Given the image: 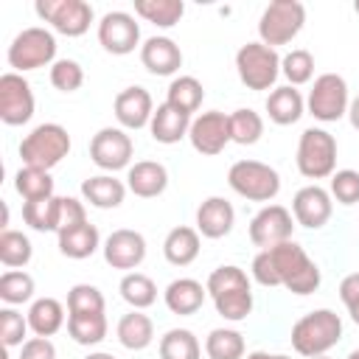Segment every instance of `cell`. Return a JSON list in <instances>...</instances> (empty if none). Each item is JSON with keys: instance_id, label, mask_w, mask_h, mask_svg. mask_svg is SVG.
<instances>
[{"instance_id": "1", "label": "cell", "mask_w": 359, "mask_h": 359, "mask_svg": "<svg viewBox=\"0 0 359 359\" xmlns=\"http://www.w3.org/2000/svg\"><path fill=\"white\" fill-rule=\"evenodd\" d=\"M208 294L216 306V311L230 320V323H241L247 320V314L252 311V289H250V278L244 269L224 264L216 266L208 275Z\"/></svg>"}, {"instance_id": "2", "label": "cell", "mask_w": 359, "mask_h": 359, "mask_svg": "<svg viewBox=\"0 0 359 359\" xmlns=\"http://www.w3.org/2000/svg\"><path fill=\"white\" fill-rule=\"evenodd\" d=\"M339 339H342V320L331 309H314L292 325V348L306 359L325 356Z\"/></svg>"}, {"instance_id": "3", "label": "cell", "mask_w": 359, "mask_h": 359, "mask_svg": "<svg viewBox=\"0 0 359 359\" xmlns=\"http://www.w3.org/2000/svg\"><path fill=\"white\" fill-rule=\"evenodd\" d=\"M269 255L275 261L280 286H286L292 294H311L320 289V266L309 258V252L292 238L278 247H269Z\"/></svg>"}, {"instance_id": "4", "label": "cell", "mask_w": 359, "mask_h": 359, "mask_svg": "<svg viewBox=\"0 0 359 359\" xmlns=\"http://www.w3.org/2000/svg\"><path fill=\"white\" fill-rule=\"evenodd\" d=\"M67 154H70V135L62 123H39L20 143L22 163L31 168H42V171H50Z\"/></svg>"}, {"instance_id": "5", "label": "cell", "mask_w": 359, "mask_h": 359, "mask_svg": "<svg viewBox=\"0 0 359 359\" xmlns=\"http://www.w3.org/2000/svg\"><path fill=\"white\" fill-rule=\"evenodd\" d=\"M337 168V140L320 126L303 129L297 140V171L306 180H325Z\"/></svg>"}, {"instance_id": "6", "label": "cell", "mask_w": 359, "mask_h": 359, "mask_svg": "<svg viewBox=\"0 0 359 359\" xmlns=\"http://www.w3.org/2000/svg\"><path fill=\"white\" fill-rule=\"evenodd\" d=\"M230 188L250 202H272L280 191V174L261 160H238L227 171Z\"/></svg>"}, {"instance_id": "7", "label": "cell", "mask_w": 359, "mask_h": 359, "mask_svg": "<svg viewBox=\"0 0 359 359\" xmlns=\"http://www.w3.org/2000/svg\"><path fill=\"white\" fill-rule=\"evenodd\" d=\"M303 22H306V8L300 0H272L258 20V36L269 48L289 45L303 31Z\"/></svg>"}, {"instance_id": "8", "label": "cell", "mask_w": 359, "mask_h": 359, "mask_svg": "<svg viewBox=\"0 0 359 359\" xmlns=\"http://www.w3.org/2000/svg\"><path fill=\"white\" fill-rule=\"evenodd\" d=\"M236 70L247 90H269L280 76V56L264 42H247L236 53Z\"/></svg>"}, {"instance_id": "9", "label": "cell", "mask_w": 359, "mask_h": 359, "mask_svg": "<svg viewBox=\"0 0 359 359\" xmlns=\"http://www.w3.org/2000/svg\"><path fill=\"white\" fill-rule=\"evenodd\" d=\"M6 56H8V65L14 67V73L39 70V67L53 62V56H56V36L48 28H39V25L22 28L11 39Z\"/></svg>"}, {"instance_id": "10", "label": "cell", "mask_w": 359, "mask_h": 359, "mask_svg": "<svg viewBox=\"0 0 359 359\" xmlns=\"http://www.w3.org/2000/svg\"><path fill=\"white\" fill-rule=\"evenodd\" d=\"M348 104H351L348 101V84L339 73L317 76L311 90H309V98H306L309 115H314L323 123H334L342 115H348Z\"/></svg>"}, {"instance_id": "11", "label": "cell", "mask_w": 359, "mask_h": 359, "mask_svg": "<svg viewBox=\"0 0 359 359\" xmlns=\"http://www.w3.org/2000/svg\"><path fill=\"white\" fill-rule=\"evenodd\" d=\"M36 14L65 36L87 34L93 22V6L84 0H36Z\"/></svg>"}, {"instance_id": "12", "label": "cell", "mask_w": 359, "mask_h": 359, "mask_svg": "<svg viewBox=\"0 0 359 359\" xmlns=\"http://www.w3.org/2000/svg\"><path fill=\"white\" fill-rule=\"evenodd\" d=\"M132 154H135V143L132 137L118 129V126H104L93 135L90 140V157L98 168L104 171H121V168H129L132 163Z\"/></svg>"}, {"instance_id": "13", "label": "cell", "mask_w": 359, "mask_h": 359, "mask_svg": "<svg viewBox=\"0 0 359 359\" xmlns=\"http://www.w3.org/2000/svg\"><path fill=\"white\" fill-rule=\"evenodd\" d=\"M292 230H294L292 210H286L283 205H264L250 222V241L261 250H269L283 241H292Z\"/></svg>"}, {"instance_id": "14", "label": "cell", "mask_w": 359, "mask_h": 359, "mask_svg": "<svg viewBox=\"0 0 359 359\" xmlns=\"http://www.w3.org/2000/svg\"><path fill=\"white\" fill-rule=\"evenodd\" d=\"M34 115V93L22 73L0 76V121L6 126H22Z\"/></svg>"}, {"instance_id": "15", "label": "cell", "mask_w": 359, "mask_h": 359, "mask_svg": "<svg viewBox=\"0 0 359 359\" xmlns=\"http://www.w3.org/2000/svg\"><path fill=\"white\" fill-rule=\"evenodd\" d=\"M188 140L205 157H213V154L224 151V146L233 140V135H230V115H224L219 109H208V112L196 115L191 121Z\"/></svg>"}, {"instance_id": "16", "label": "cell", "mask_w": 359, "mask_h": 359, "mask_svg": "<svg viewBox=\"0 0 359 359\" xmlns=\"http://www.w3.org/2000/svg\"><path fill=\"white\" fill-rule=\"evenodd\" d=\"M98 42L107 53L126 56L140 45V25L126 11H107L98 22Z\"/></svg>"}, {"instance_id": "17", "label": "cell", "mask_w": 359, "mask_h": 359, "mask_svg": "<svg viewBox=\"0 0 359 359\" xmlns=\"http://www.w3.org/2000/svg\"><path fill=\"white\" fill-rule=\"evenodd\" d=\"M101 250H104V261L112 269H137L146 258V238L137 230L121 227L107 236Z\"/></svg>"}, {"instance_id": "18", "label": "cell", "mask_w": 359, "mask_h": 359, "mask_svg": "<svg viewBox=\"0 0 359 359\" xmlns=\"http://www.w3.org/2000/svg\"><path fill=\"white\" fill-rule=\"evenodd\" d=\"M331 210H334L331 194L325 188H320L317 182L300 188L294 194V199H292V216H294V222L300 227H309V230L323 227L331 219Z\"/></svg>"}, {"instance_id": "19", "label": "cell", "mask_w": 359, "mask_h": 359, "mask_svg": "<svg viewBox=\"0 0 359 359\" xmlns=\"http://www.w3.org/2000/svg\"><path fill=\"white\" fill-rule=\"evenodd\" d=\"M115 118L123 129H143L151 123V115H154V101L149 95L146 87H126L115 95Z\"/></svg>"}, {"instance_id": "20", "label": "cell", "mask_w": 359, "mask_h": 359, "mask_svg": "<svg viewBox=\"0 0 359 359\" xmlns=\"http://www.w3.org/2000/svg\"><path fill=\"white\" fill-rule=\"evenodd\" d=\"M140 62L151 76H174L182 67V50L171 36H149L140 45Z\"/></svg>"}, {"instance_id": "21", "label": "cell", "mask_w": 359, "mask_h": 359, "mask_svg": "<svg viewBox=\"0 0 359 359\" xmlns=\"http://www.w3.org/2000/svg\"><path fill=\"white\" fill-rule=\"evenodd\" d=\"M236 210L224 196H208L196 208V230L205 238H224L233 230Z\"/></svg>"}, {"instance_id": "22", "label": "cell", "mask_w": 359, "mask_h": 359, "mask_svg": "<svg viewBox=\"0 0 359 359\" xmlns=\"http://www.w3.org/2000/svg\"><path fill=\"white\" fill-rule=\"evenodd\" d=\"M126 188L140 199H154L168 188V171L157 160H140L126 171Z\"/></svg>"}, {"instance_id": "23", "label": "cell", "mask_w": 359, "mask_h": 359, "mask_svg": "<svg viewBox=\"0 0 359 359\" xmlns=\"http://www.w3.org/2000/svg\"><path fill=\"white\" fill-rule=\"evenodd\" d=\"M205 294H208V286H202L199 280L194 278H177L165 286L163 292V300L168 306L171 314H180V317H188V314H196L205 303Z\"/></svg>"}, {"instance_id": "24", "label": "cell", "mask_w": 359, "mask_h": 359, "mask_svg": "<svg viewBox=\"0 0 359 359\" xmlns=\"http://www.w3.org/2000/svg\"><path fill=\"white\" fill-rule=\"evenodd\" d=\"M303 112H306V101H303L300 90L292 87V84L275 87V90L266 95V115H269V121L278 123V126H292V123H297Z\"/></svg>"}, {"instance_id": "25", "label": "cell", "mask_w": 359, "mask_h": 359, "mask_svg": "<svg viewBox=\"0 0 359 359\" xmlns=\"http://www.w3.org/2000/svg\"><path fill=\"white\" fill-rule=\"evenodd\" d=\"M188 129H191V115L174 109L171 104H160L154 109V115H151V123H149L151 137L157 143H165V146L180 143L188 135Z\"/></svg>"}, {"instance_id": "26", "label": "cell", "mask_w": 359, "mask_h": 359, "mask_svg": "<svg viewBox=\"0 0 359 359\" xmlns=\"http://www.w3.org/2000/svg\"><path fill=\"white\" fill-rule=\"evenodd\" d=\"M81 196L93 205V208H101V210H109V208H118L126 196V185L121 180H115L112 174H98V177H87L81 182Z\"/></svg>"}, {"instance_id": "27", "label": "cell", "mask_w": 359, "mask_h": 359, "mask_svg": "<svg viewBox=\"0 0 359 359\" xmlns=\"http://www.w3.org/2000/svg\"><path fill=\"white\" fill-rule=\"evenodd\" d=\"M98 247H101V236H98V227L90 222H81V224L59 233V252L73 258V261L90 258Z\"/></svg>"}, {"instance_id": "28", "label": "cell", "mask_w": 359, "mask_h": 359, "mask_svg": "<svg viewBox=\"0 0 359 359\" xmlns=\"http://www.w3.org/2000/svg\"><path fill=\"white\" fill-rule=\"evenodd\" d=\"M163 255H165V261L174 264V266H188V264H194L196 255H199V230L185 227V224L168 230V236H165V241H163Z\"/></svg>"}, {"instance_id": "29", "label": "cell", "mask_w": 359, "mask_h": 359, "mask_svg": "<svg viewBox=\"0 0 359 359\" xmlns=\"http://www.w3.org/2000/svg\"><path fill=\"white\" fill-rule=\"evenodd\" d=\"M62 202L65 196H48V199H36V202H25L22 205V219L28 227L39 230V233H59L62 230Z\"/></svg>"}, {"instance_id": "30", "label": "cell", "mask_w": 359, "mask_h": 359, "mask_svg": "<svg viewBox=\"0 0 359 359\" xmlns=\"http://www.w3.org/2000/svg\"><path fill=\"white\" fill-rule=\"evenodd\" d=\"M115 334H118V342H121L126 351H143V348H149L151 339H154V323H151L143 311H135V309H132L129 314H123V317L118 320Z\"/></svg>"}, {"instance_id": "31", "label": "cell", "mask_w": 359, "mask_h": 359, "mask_svg": "<svg viewBox=\"0 0 359 359\" xmlns=\"http://www.w3.org/2000/svg\"><path fill=\"white\" fill-rule=\"evenodd\" d=\"M28 325L36 337H53L62 325H65V306L56 300V297H39L31 303L28 309Z\"/></svg>"}, {"instance_id": "32", "label": "cell", "mask_w": 359, "mask_h": 359, "mask_svg": "<svg viewBox=\"0 0 359 359\" xmlns=\"http://www.w3.org/2000/svg\"><path fill=\"white\" fill-rule=\"evenodd\" d=\"M67 334L79 345H98L107 337V314L104 311L67 314Z\"/></svg>"}, {"instance_id": "33", "label": "cell", "mask_w": 359, "mask_h": 359, "mask_svg": "<svg viewBox=\"0 0 359 359\" xmlns=\"http://www.w3.org/2000/svg\"><path fill=\"white\" fill-rule=\"evenodd\" d=\"M202 98H205V87H202V81L196 76H177L168 84L165 104H171L174 109L185 112V115H194L202 107Z\"/></svg>"}, {"instance_id": "34", "label": "cell", "mask_w": 359, "mask_h": 359, "mask_svg": "<svg viewBox=\"0 0 359 359\" xmlns=\"http://www.w3.org/2000/svg\"><path fill=\"white\" fill-rule=\"evenodd\" d=\"M135 14L143 17L146 22H154L157 28H174L185 14V3L182 0H135Z\"/></svg>"}, {"instance_id": "35", "label": "cell", "mask_w": 359, "mask_h": 359, "mask_svg": "<svg viewBox=\"0 0 359 359\" xmlns=\"http://www.w3.org/2000/svg\"><path fill=\"white\" fill-rule=\"evenodd\" d=\"M118 292H121V297H123L135 311H143V309H149V306L157 300V286H154V280H151L149 275H143V272H126V275L121 278Z\"/></svg>"}, {"instance_id": "36", "label": "cell", "mask_w": 359, "mask_h": 359, "mask_svg": "<svg viewBox=\"0 0 359 359\" xmlns=\"http://www.w3.org/2000/svg\"><path fill=\"white\" fill-rule=\"evenodd\" d=\"M14 188L17 194L25 199V202H36V199H48L53 196V177L42 168H31V165H22L17 174H14Z\"/></svg>"}, {"instance_id": "37", "label": "cell", "mask_w": 359, "mask_h": 359, "mask_svg": "<svg viewBox=\"0 0 359 359\" xmlns=\"http://www.w3.org/2000/svg\"><path fill=\"white\" fill-rule=\"evenodd\" d=\"M202 345L188 328H171L160 337V359H199Z\"/></svg>"}, {"instance_id": "38", "label": "cell", "mask_w": 359, "mask_h": 359, "mask_svg": "<svg viewBox=\"0 0 359 359\" xmlns=\"http://www.w3.org/2000/svg\"><path fill=\"white\" fill-rule=\"evenodd\" d=\"M210 359H244V337L236 328H213L205 339Z\"/></svg>"}, {"instance_id": "39", "label": "cell", "mask_w": 359, "mask_h": 359, "mask_svg": "<svg viewBox=\"0 0 359 359\" xmlns=\"http://www.w3.org/2000/svg\"><path fill=\"white\" fill-rule=\"evenodd\" d=\"M230 135H233V143L238 146H252L261 140L264 135V118L250 109V107H241L230 115Z\"/></svg>"}, {"instance_id": "40", "label": "cell", "mask_w": 359, "mask_h": 359, "mask_svg": "<svg viewBox=\"0 0 359 359\" xmlns=\"http://www.w3.org/2000/svg\"><path fill=\"white\" fill-rule=\"evenodd\" d=\"M34 247L28 241V236L17 233V230H3L0 233V264L8 269H20L31 261Z\"/></svg>"}, {"instance_id": "41", "label": "cell", "mask_w": 359, "mask_h": 359, "mask_svg": "<svg viewBox=\"0 0 359 359\" xmlns=\"http://www.w3.org/2000/svg\"><path fill=\"white\" fill-rule=\"evenodd\" d=\"M34 297V278L22 269H8L0 275V300L8 306L28 303Z\"/></svg>"}, {"instance_id": "42", "label": "cell", "mask_w": 359, "mask_h": 359, "mask_svg": "<svg viewBox=\"0 0 359 359\" xmlns=\"http://www.w3.org/2000/svg\"><path fill=\"white\" fill-rule=\"evenodd\" d=\"M280 73L286 76V81L292 87H300V84L311 81V76H314V56L303 48H294L280 59Z\"/></svg>"}, {"instance_id": "43", "label": "cell", "mask_w": 359, "mask_h": 359, "mask_svg": "<svg viewBox=\"0 0 359 359\" xmlns=\"http://www.w3.org/2000/svg\"><path fill=\"white\" fill-rule=\"evenodd\" d=\"M50 84L59 93H76L84 84V70L76 59H56L50 65Z\"/></svg>"}, {"instance_id": "44", "label": "cell", "mask_w": 359, "mask_h": 359, "mask_svg": "<svg viewBox=\"0 0 359 359\" xmlns=\"http://www.w3.org/2000/svg\"><path fill=\"white\" fill-rule=\"evenodd\" d=\"M84 311H104V294L98 286L76 283L67 292V314H84Z\"/></svg>"}, {"instance_id": "45", "label": "cell", "mask_w": 359, "mask_h": 359, "mask_svg": "<svg viewBox=\"0 0 359 359\" xmlns=\"http://www.w3.org/2000/svg\"><path fill=\"white\" fill-rule=\"evenodd\" d=\"M28 317H22L17 309H0V339L6 348H17L25 342L28 334Z\"/></svg>"}, {"instance_id": "46", "label": "cell", "mask_w": 359, "mask_h": 359, "mask_svg": "<svg viewBox=\"0 0 359 359\" xmlns=\"http://www.w3.org/2000/svg\"><path fill=\"white\" fill-rule=\"evenodd\" d=\"M339 205H356L359 202V171L342 168L331 174V191H328Z\"/></svg>"}, {"instance_id": "47", "label": "cell", "mask_w": 359, "mask_h": 359, "mask_svg": "<svg viewBox=\"0 0 359 359\" xmlns=\"http://www.w3.org/2000/svg\"><path fill=\"white\" fill-rule=\"evenodd\" d=\"M252 278L261 283V286H280V278H278V269H275V261L269 255V250H261L255 258H252Z\"/></svg>"}, {"instance_id": "48", "label": "cell", "mask_w": 359, "mask_h": 359, "mask_svg": "<svg viewBox=\"0 0 359 359\" xmlns=\"http://www.w3.org/2000/svg\"><path fill=\"white\" fill-rule=\"evenodd\" d=\"M339 300L345 303L351 320L359 325V272L342 278V283H339Z\"/></svg>"}, {"instance_id": "49", "label": "cell", "mask_w": 359, "mask_h": 359, "mask_svg": "<svg viewBox=\"0 0 359 359\" xmlns=\"http://www.w3.org/2000/svg\"><path fill=\"white\" fill-rule=\"evenodd\" d=\"M20 359H56V345L48 337H31L20 345Z\"/></svg>"}, {"instance_id": "50", "label": "cell", "mask_w": 359, "mask_h": 359, "mask_svg": "<svg viewBox=\"0 0 359 359\" xmlns=\"http://www.w3.org/2000/svg\"><path fill=\"white\" fill-rule=\"evenodd\" d=\"M81 222H87L84 202H79L76 196H65V202H62V230L76 227V224H81ZM62 230H59V233H62Z\"/></svg>"}, {"instance_id": "51", "label": "cell", "mask_w": 359, "mask_h": 359, "mask_svg": "<svg viewBox=\"0 0 359 359\" xmlns=\"http://www.w3.org/2000/svg\"><path fill=\"white\" fill-rule=\"evenodd\" d=\"M348 121H351V126L359 132V95L348 104Z\"/></svg>"}, {"instance_id": "52", "label": "cell", "mask_w": 359, "mask_h": 359, "mask_svg": "<svg viewBox=\"0 0 359 359\" xmlns=\"http://www.w3.org/2000/svg\"><path fill=\"white\" fill-rule=\"evenodd\" d=\"M247 359H272V353H264V351H252V353H247Z\"/></svg>"}, {"instance_id": "53", "label": "cell", "mask_w": 359, "mask_h": 359, "mask_svg": "<svg viewBox=\"0 0 359 359\" xmlns=\"http://www.w3.org/2000/svg\"><path fill=\"white\" fill-rule=\"evenodd\" d=\"M84 359H115V356H112V353H104V351H95V353L84 356Z\"/></svg>"}, {"instance_id": "54", "label": "cell", "mask_w": 359, "mask_h": 359, "mask_svg": "<svg viewBox=\"0 0 359 359\" xmlns=\"http://www.w3.org/2000/svg\"><path fill=\"white\" fill-rule=\"evenodd\" d=\"M272 359H292V356H286V353H272Z\"/></svg>"}, {"instance_id": "55", "label": "cell", "mask_w": 359, "mask_h": 359, "mask_svg": "<svg viewBox=\"0 0 359 359\" xmlns=\"http://www.w3.org/2000/svg\"><path fill=\"white\" fill-rule=\"evenodd\" d=\"M345 359H359V351H351V353H348Z\"/></svg>"}, {"instance_id": "56", "label": "cell", "mask_w": 359, "mask_h": 359, "mask_svg": "<svg viewBox=\"0 0 359 359\" xmlns=\"http://www.w3.org/2000/svg\"><path fill=\"white\" fill-rule=\"evenodd\" d=\"M353 11H356V14H359V0H356V3H353Z\"/></svg>"}, {"instance_id": "57", "label": "cell", "mask_w": 359, "mask_h": 359, "mask_svg": "<svg viewBox=\"0 0 359 359\" xmlns=\"http://www.w3.org/2000/svg\"><path fill=\"white\" fill-rule=\"evenodd\" d=\"M314 359H328V356H314Z\"/></svg>"}]
</instances>
